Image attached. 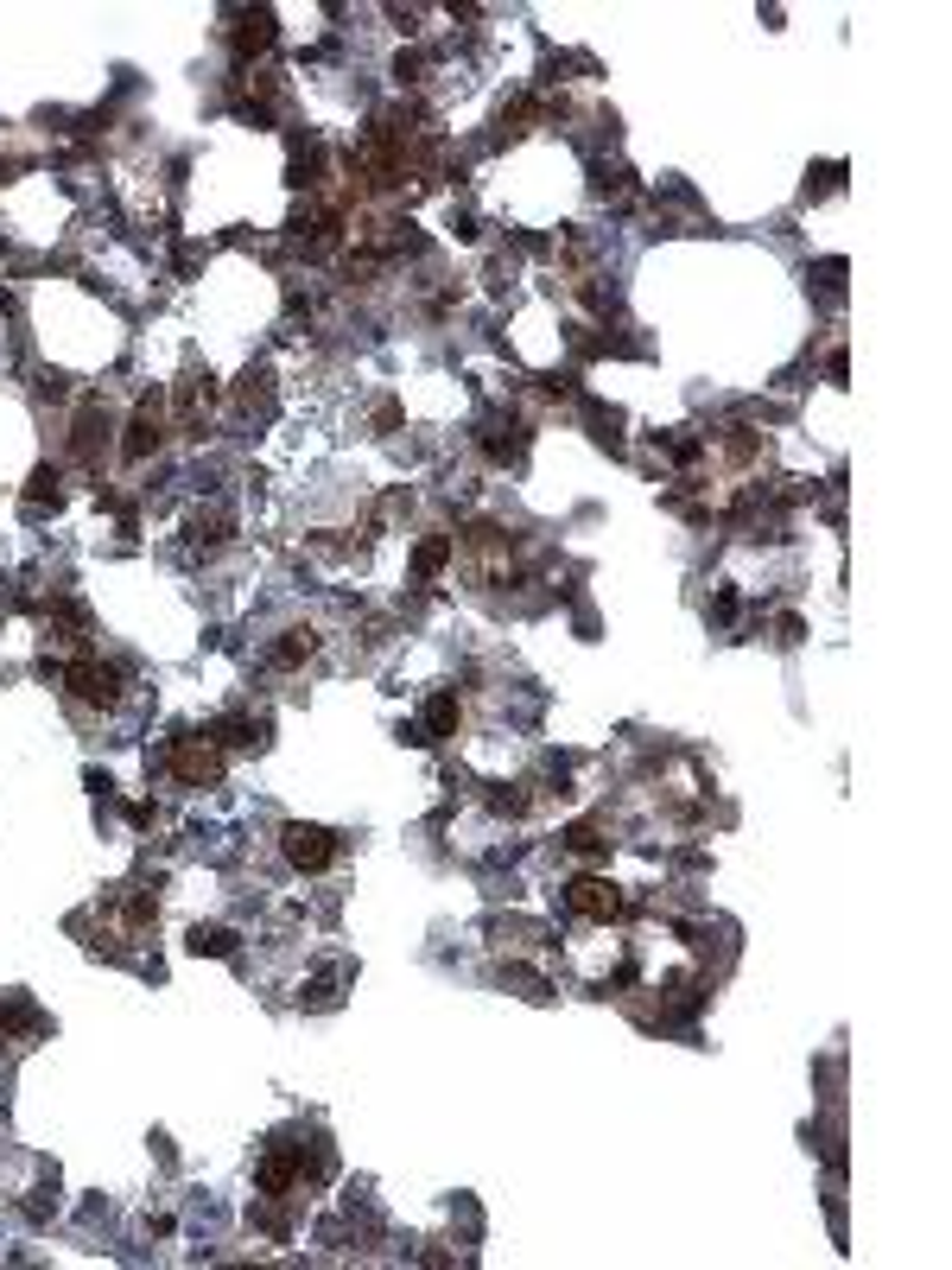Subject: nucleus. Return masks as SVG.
Returning <instances> with one entry per match:
<instances>
[{"label": "nucleus", "mask_w": 952, "mask_h": 1270, "mask_svg": "<svg viewBox=\"0 0 952 1270\" xmlns=\"http://www.w3.org/2000/svg\"><path fill=\"white\" fill-rule=\"evenodd\" d=\"M64 686L84 699V705H115L121 699V667H109V661H96V655H84L70 674H64Z\"/></svg>", "instance_id": "1"}, {"label": "nucleus", "mask_w": 952, "mask_h": 1270, "mask_svg": "<svg viewBox=\"0 0 952 1270\" xmlns=\"http://www.w3.org/2000/svg\"><path fill=\"white\" fill-rule=\"evenodd\" d=\"M280 839H286V864H292V870H325V864L337 857V839H331L325 826H286Z\"/></svg>", "instance_id": "2"}, {"label": "nucleus", "mask_w": 952, "mask_h": 1270, "mask_svg": "<svg viewBox=\"0 0 952 1270\" xmlns=\"http://www.w3.org/2000/svg\"><path fill=\"white\" fill-rule=\"evenodd\" d=\"M566 909L585 915V921H610V915L622 909V896H616V884H603V877H572V884H566Z\"/></svg>", "instance_id": "3"}, {"label": "nucleus", "mask_w": 952, "mask_h": 1270, "mask_svg": "<svg viewBox=\"0 0 952 1270\" xmlns=\"http://www.w3.org/2000/svg\"><path fill=\"white\" fill-rule=\"evenodd\" d=\"M159 439H166V407H159V401H140V414L127 420V439H121L127 464L152 457V451H159Z\"/></svg>", "instance_id": "4"}, {"label": "nucleus", "mask_w": 952, "mask_h": 1270, "mask_svg": "<svg viewBox=\"0 0 952 1270\" xmlns=\"http://www.w3.org/2000/svg\"><path fill=\"white\" fill-rule=\"evenodd\" d=\"M172 769L191 781V787H204V781H216V769H222V756L204 744V737H185L178 750H172Z\"/></svg>", "instance_id": "5"}, {"label": "nucleus", "mask_w": 952, "mask_h": 1270, "mask_svg": "<svg viewBox=\"0 0 952 1270\" xmlns=\"http://www.w3.org/2000/svg\"><path fill=\"white\" fill-rule=\"evenodd\" d=\"M451 731H457V699L438 692V699L426 705V731H420V744H438V737H451Z\"/></svg>", "instance_id": "6"}, {"label": "nucleus", "mask_w": 952, "mask_h": 1270, "mask_svg": "<svg viewBox=\"0 0 952 1270\" xmlns=\"http://www.w3.org/2000/svg\"><path fill=\"white\" fill-rule=\"evenodd\" d=\"M273 45V14H242V26H235V51H267Z\"/></svg>", "instance_id": "7"}, {"label": "nucleus", "mask_w": 952, "mask_h": 1270, "mask_svg": "<svg viewBox=\"0 0 952 1270\" xmlns=\"http://www.w3.org/2000/svg\"><path fill=\"white\" fill-rule=\"evenodd\" d=\"M185 527H191L197 546H222V540H229V515H222V509H191Z\"/></svg>", "instance_id": "8"}, {"label": "nucleus", "mask_w": 952, "mask_h": 1270, "mask_svg": "<svg viewBox=\"0 0 952 1270\" xmlns=\"http://www.w3.org/2000/svg\"><path fill=\"white\" fill-rule=\"evenodd\" d=\"M311 649H317V635H311V629H292V635H286V642H280V649H273V661H280V667H299V661H305V655H311Z\"/></svg>", "instance_id": "9"}, {"label": "nucleus", "mask_w": 952, "mask_h": 1270, "mask_svg": "<svg viewBox=\"0 0 952 1270\" xmlns=\"http://www.w3.org/2000/svg\"><path fill=\"white\" fill-rule=\"evenodd\" d=\"M191 952H216L222 960V952H235V934L229 927H191Z\"/></svg>", "instance_id": "10"}, {"label": "nucleus", "mask_w": 952, "mask_h": 1270, "mask_svg": "<svg viewBox=\"0 0 952 1270\" xmlns=\"http://www.w3.org/2000/svg\"><path fill=\"white\" fill-rule=\"evenodd\" d=\"M451 546H457L451 534H438V540H426V546H420V560H413V566H420V579H432V572L451 560Z\"/></svg>", "instance_id": "11"}, {"label": "nucleus", "mask_w": 952, "mask_h": 1270, "mask_svg": "<svg viewBox=\"0 0 952 1270\" xmlns=\"http://www.w3.org/2000/svg\"><path fill=\"white\" fill-rule=\"evenodd\" d=\"M603 845H610V839H603L597 826H572V832H566V851H578V857H597Z\"/></svg>", "instance_id": "12"}, {"label": "nucleus", "mask_w": 952, "mask_h": 1270, "mask_svg": "<svg viewBox=\"0 0 952 1270\" xmlns=\"http://www.w3.org/2000/svg\"><path fill=\"white\" fill-rule=\"evenodd\" d=\"M26 502H32V509L57 502V470H32V490H26Z\"/></svg>", "instance_id": "13"}]
</instances>
